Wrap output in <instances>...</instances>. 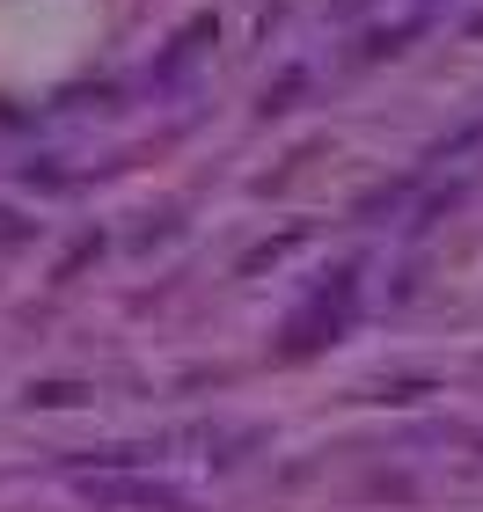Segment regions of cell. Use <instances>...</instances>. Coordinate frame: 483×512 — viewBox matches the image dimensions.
I'll return each instance as SVG.
<instances>
[{
	"instance_id": "obj_1",
	"label": "cell",
	"mask_w": 483,
	"mask_h": 512,
	"mask_svg": "<svg viewBox=\"0 0 483 512\" xmlns=\"http://www.w3.org/2000/svg\"><path fill=\"white\" fill-rule=\"evenodd\" d=\"M30 403H44V410H66V403H81V388H74V381H44V388H30Z\"/></svg>"
}]
</instances>
